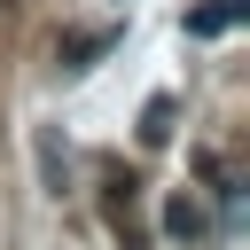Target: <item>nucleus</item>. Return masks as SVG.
Returning a JSON list of instances; mask_svg holds the SVG:
<instances>
[{"instance_id": "f257e3e1", "label": "nucleus", "mask_w": 250, "mask_h": 250, "mask_svg": "<svg viewBox=\"0 0 250 250\" xmlns=\"http://www.w3.org/2000/svg\"><path fill=\"white\" fill-rule=\"evenodd\" d=\"M109 47H117V23H102V31H70V39H62V70L78 78V70H94Z\"/></svg>"}, {"instance_id": "7ed1b4c3", "label": "nucleus", "mask_w": 250, "mask_h": 250, "mask_svg": "<svg viewBox=\"0 0 250 250\" xmlns=\"http://www.w3.org/2000/svg\"><path fill=\"white\" fill-rule=\"evenodd\" d=\"M31 148H39V180H47V195H62V188H70V148L55 141V125H39Z\"/></svg>"}, {"instance_id": "39448f33", "label": "nucleus", "mask_w": 250, "mask_h": 250, "mask_svg": "<svg viewBox=\"0 0 250 250\" xmlns=\"http://www.w3.org/2000/svg\"><path fill=\"white\" fill-rule=\"evenodd\" d=\"M164 234H172V242H203V211H195L188 195H172V203H164Z\"/></svg>"}, {"instance_id": "20e7f679", "label": "nucleus", "mask_w": 250, "mask_h": 250, "mask_svg": "<svg viewBox=\"0 0 250 250\" xmlns=\"http://www.w3.org/2000/svg\"><path fill=\"white\" fill-rule=\"evenodd\" d=\"M172 117H180V102H172V94H148V109H141V141L164 148V141H172Z\"/></svg>"}, {"instance_id": "f03ea898", "label": "nucleus", "mask_w": 250, "mask_h": 250, "mask_svg": "<svg viewBox=\"0 0 250 250\" xmlns=\"http://www.w3.org/2000/svg\"><path fill=\"white\" fill-rule=\"evenodd\" d=\"M250 16V0H211V8H188V39H219Z\"/></svg>"}, {"instance_id": "423d86ee", "label": "nucleus", "mask_w": 250, "mask_h": 250, "mask_svg": "<svg viewBox=\"0 0 250 250\" xmlns=\"http://www.w3.org/2000/svg\"><path fill=\"white\" fill-rule=\"evenodd\" d=\"M0 8H8V0H0Z\"/></svg>"}]
</instances>
